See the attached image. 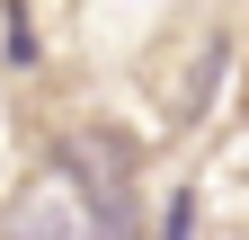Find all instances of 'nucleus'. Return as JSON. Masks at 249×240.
<instances>
[{
	"mask_svg": "<svg viewBox=\"0 0 249 240\" xmlns=\"http://www.w3.org/2000/svg\"><path fill=\"white\" fill-rule=\"evenodd\" d=\"M0 27H9V63H18V71H36V9H9Z\"/></svg>",
	"mask_w": 249,
	"mask_h": 240,
	"instance_id": "obj_4",
	"label": "nucleus"
},
{
	"mask_svg": "<svg viewBox=\"0 0 249 240\" xmlns=\"http://www.w3.org/2000/svg\"><path fill=\"white\" fill-rule=\"evenodd\" d=\"M196 205H205L196 187H178V196L160 205V240H196Z\"/></svg>",
	"mask_w": 249,
	"mask_h": 240,
	"instance_id": "obj_3",
	"label": "nucleus"
},
{
	"mask_svg": "<svg viewBox=\"0 0 249 240\" xmlns=\"http://www.w3.org/2000/svg\"><path fill=\"white\" fill-rule=\"evenodd\" d=\"M107 205L89 196V178L71 169V160H53V169H36L18 187V205H9V240H107Z\"/></svg>",
	"mask_w": 249,
	"mask_h": 240,
	"instance_id": "obj_1",
	"label": "nucleus"
},
{
	"mask_svg": "<svg viewBox=\"0 0 249 240\" xmlns=\"http://www.w3.org/2000/svg\"><path fill=\"white\" fill-rule=\"evenodd\" d=\"M213 80H223V36H213L205 18H187V53H160V63H151V89H160L169 125H196L213 107Z\"/></svg>",
	"mask_w": 249,
	"mask_h": 240,
	"instance_id": "obj_2",
	"label": "nucleus"
}]
</instances>
